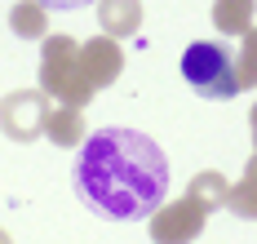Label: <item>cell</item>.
Returning a JSON list of instances; mask_svg holds the SVG:
<instances>
[{"mask_svg": "<svg viewBox=\"0 0 257 244\" xmlns=\"http://www.w3.org/2000/svg\"><path fill=\"white\" fill-rule=\"evenodd\" d=\"M71 178H76L80 200L111 222L155 217V209H164V195H169V160L138 129L89 134Z\"/></svg>", "mask_w": 257, "mask_h": 244, "instance_id": "6da1fadb", "label": "cell"}, {"mask_svg": "<svg viewBox=\"0 0 257 244\" xmlns=\"http://www.w3.org/2000/svg\"><path fill=\"white\" fill-rule=\"evenodd\" d=\"M40 89L62 107L84 111V102L93 98V89L84 80V62H80V45L71 36H49L40 49Z\"/></svg>", "mask_w": 257, "mask_h": 244, "instance_id": "7a4b0ae2", "label": "cell"}, {"mask_svg": "<svg viewBox=\"0 0 257 244\" xmlns=\"http://www.w3.org/2000/svg\"><path fill=\"white\" fill-rule=\"evenodd\" d=\"M182 76L208 102H226V98L239 93V67H235V54L222 40H195V45H186Z\"/></svg>", "mask_w": 257, "mask_h": 244, "instance_id": "3957f363", "label": "cell"}, {"mask_svg": "<svg viewBox=\"0 0 257 244\" xmlns=\"http://www.w3.org/2000/svg\"><path fill=\"white\" fill-rule=\"evenodd\" d=\"M53 98L45 89H18V93H5L0 98V129L14 138V142H31V138L45 134V125H49V107Z\"/></svg>", "mask_w": 257, "mask_h": 244, "instance_id": "277c9868", "label": "cell"}, {"mask_svg": "<svg viewBox=\"0 0 257 244\" xmlns=\"http://www.w3.org/2000/svg\"><path fill=\"white\" fill-rule=\"evenodd\" d=\"M204 222H208V209L195 204L191 195H182V200H169L164 209H155L151 240L155 244H191L204 235Z\"/></svg>", "mask_w": 257, "mask_h": 244, "instance_id": "5b68a950", "label": "cell"}, {"mask_svg": "<svg viewBox=\"0 0 257 244\" xmlns=\"http://www.w3.org/2000/svg\"><path fill=\"white\" fill-rule=\"evenodd\" d=\"M80 62H84V80H89L93 93L106 89V84H115V76L124 71L120 40H111V36H93V40H84V45H80Z\"/></svg>", "mask_w": 257, "mask_h": 244, "instance_id": "8992f818", "label": "cell"}, {"mask_svg": "<svg viewBox=\"0 0 257 244\" xmlns=\"http://www.w3.org/2000/svg\"><path fill=\"white\" fill-rule=\"evenodd\" d=\"M98 27L111 40H124L142 27V5L138 0H98Z\"/></svg>", "mask_w": 257, "mask_h": 244, "instance_id": "52a82bcc", "label": "cell"}, {"mask_svg": "<svg viewBox=\"0 0 257 244\" xmlns=\"http://www.w3.org/2000/svg\"><path fill=\"white\" fill-rule=\"evenodd\" d=\"M45 138H49L53 147H84V142H89L84 111H76V107H53L49 125H45Z\"/></svg>", "mask_w": 257, "mask_h": 244, "instance_id": "ba28073f", "label": "cell"}, {"mask_svg": "<svg viewBox=\"0 0 257 244\" xmlns=\"http://www.w3.org/2000/svg\"><path fill=\"white\" fill-rule=\"evenodd\" d=\"M9 27L18 31L23 40H49L45 31H49V9L40 5V0H18L14 9H9Z\"/></svg>", "mask_w": 257, "mask_h": 244, "instance_id": "9c48e42d", "label": "cell"}, {"mask_svg": "<svg viewBox=\"0 0 257 244\" xmlns=\"http://www.w3.org/2000/svg\"><path fill=\"white\" fill-rule=\"evenodd\" d=\"M213 27L222 36L253 31V0H213Z\"/></svg>", "mask_w": 257, "mask_h": 244, "instance_id": "30bf717a", "label": "cell"}, {"mask_svg": "<svg viewBox=\"0 0 257 244\" xmlns=\"http://www.w3.org/2000/svg\"><path fill=\"white\" fill-rule=\"evenodd\" d=\"M226 209H231L235 217H244V222H257V151L248 156V164H244V178L231 187Z\"/></svg>", "mask_w": 257, "mask_h": 244, "instance_id": "8fae6325", "label": "cell"}, {"mask_svg": "<svg viewBox=\"0 0 257 244\" xmlns=\"http://www.w3.org/2000/svg\"><path fill=\"white\" fill-rule=\"evenodd\" d=\"M186 195H191L195 204H204L208 213H213V209H222V204L231 200V182H226L217 169H204V173H195V178H191Z\"/></svg>", "mask_w": 257, "mask_h": 244, "instance_id": "7c38bea8", "label": "cell"}, {"mask_svg": "<svg viewBox=\"0 0 257 244\" xmlns=\"http://www.w3.org/2000/svg\"><path fill=\"white\" fill-rule=\"evenodd\" d=\"M235 67H239V89H257V27L239 36Z\"/></svg>", "mask_w": 257, "mask_h": 244, "instance_id": "4fadbf2b", "label": "cell"}, {"mask_svg": "<svg viewBox=\"0 0 257 244\" xmlns=\"http://www.w3.org/2000/svg\"><path fill=\"white\" fill-rule=\"evenodd\" d=\"M45 9H80V5H93V0H40Z\"/></svg>", "mask_w": 257, "mask_h": 244, "instance_id": "5bb4252c", "label": "cell"}, {"mask_svg": "<svg viewBox=\"0 0 257 244\" xmlns=\"http://www.w3.org/2000/svg\"><path fill=\"white\" fill-rule=\"evenodd\" d=\"M248 125H253V151H257V102H253V111H248Z\"/></svg>", "mask_w": 257, "mask_h": 244, "instance_id": "9a60e30c", "label": "cell"}, {"mask_svg": "<svg viewBox=\"0 0 257 244\" xmlns=\"http://www.w3.org/2000/svg\"><path fill=\"white\" fill-rule=\"evenodd\" d=\"M0 244H14V240H9V231H0Z\"/></svg>", "mask_w": 257, "mask_h": 244, "instance_id": "2e32d148", "label": "cell"}]
</instances>
